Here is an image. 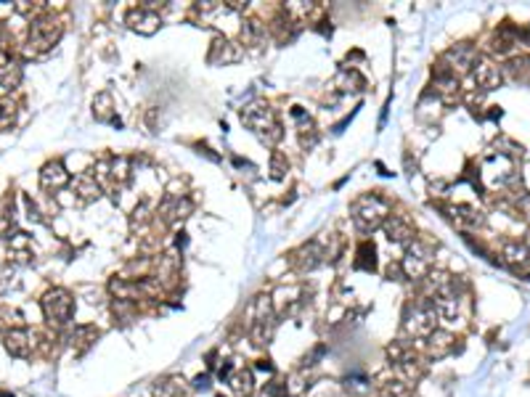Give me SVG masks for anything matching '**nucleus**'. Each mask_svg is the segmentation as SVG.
I'll list each match as a JSON object with an SVG mask.
<instances>
[{
  "instance_id": "nucleus-1",
  "label": "nucleus",
  "mask_w": 530,
  "mask_h": 397,
  "mask_svg": "<svg viewBox=\"0 0 530 397\" xmlns=\"http://www.w3.org/2000/svg\"><path fill=\"white\" fill-rule=\"evenodd\" d=\"M242 122L265 146H276L284 138V128H281V122L276 120V114H273V109H270L268 103L263 101L247 103L242 109Z\"/></svg>"
},
{
  "instance_id": "nucleus-2",
  "label": "nucleus",
  "mask_w": 530,
  "mask_h": 397,
  "mask_svg": "<svg viewBox=\"0 0 530 397\" xmlns=\"http://www.w3.org/2000/svg\"><path fill=\"white\" fill-rule=\"evenodd\" d=\"M437 321H440V315H437L432 299L422 297V299H417V302H411L406 307V313H403V331L409 334L411 339H427L429 334L437 329Z\"/></svg>"
},
{
  "instance_id": "nucleus-3",
  "label": "nucleus",
  "mask_w": 530,
  "mask_h": 397,
  "mask_svg": "<svg viewBox=\"0 0 530 397\" xmlns=\"http://www.w3.org/2000/svg\"><path fill=\"white\" fill-rule=\"evenodd\" d=\"M350 215H353L355 228L363 233H369V231H374V228H379L382 222L390 217V207H387V202H384L382 196L363 194L353 202Z\"/></svg>"
},
{
  "instance_id": "nucleus-4",
  "label": "nucleus",
  "mask_w": 530,
  "mask_h": 397,
  "mask_svg": "<svg viewBox=\"0 0 530 397\" xmlns=\"http://www.w3.org/2000/svg\"><path fill=\"white\" fill-rule=\"evenodd\" d=\"M40 307H43L46 321L53 329H64L75 318V297L69 294L66 289H51V292H46L43 299H40Z\"/></svg>"
},
{
  "instance_id": "nucleus-5",
  "label": "nucleus",
  "mask_w": 530,
  "mask_h": 397,
  "mask_svg": "<svg viewBox=\"0 0 530 397\" xmlns=\"http://www.w3.org/2000/svg\"><path fill=\"white\" fill-rule=\"evenodd\" d=\"M387 358H390V366H395V371H398V376L403 381L417 384V381L422 379V373H424V363H422L417 350H414L406 339L392 342L390 347H387Z\"/></svg>"
},
{
  "instance_id": "nucleus-6",
  "label": "nucleus",
  "mask_w": 530,
  "mask_h": 397,
  "mask_svg": "<svg viewBox=\"0 0 530 397\" xmlns=\"http://www.w3.org/2000/svg\"><path fill=\"white\" fill-rule=\"evenodd\" d=\"M432 254H435V247L424 239H414L406 249V257L400 259L403 265V273L406 278H414V281H422L432 270Z\"/></svg>"
},
{
  "instance_id": "nucleus-7",
  "label": "nucleus",
  "mask_w": 530,
  "mask_h": 397,
  "mask_svg": "<svg viewBox=\"0 0 530 397\" xmlns=\"http://www.w3.org/2000/svg\"><path fill=\"white\" fill-rule=\"evenodd\" d=\"M61 37V24L58 19L53 16H40L29 24V37H27V46H29V53H46L51 48L58 43Z\"/></svg>"
},
{
  "instance_id": "nucleus-8",
  "label": "nucleus",
  "mask_w": 530,
  "mask_h": 397,
  "mask_svg": "<svg viewBox=\"0 0 530 397\" xmlns=\"http://www.w3.org/2000/svg\"><path fill=\"white\" fill-rule=\"evenodd\" d=\"M477 61H480L477 48L469 46V43H456L454 48H448L446 53H443L440 66L459 77V74H464V72H472V66L477 64Z\"/></svg>"
},
{
  "instance_id": "nucleus-9",
  "label": "nucleus",
  "mask_w": 530,
  "mask_h": 397,
  "mask_svg": "<svg viewBox=\"0 0 530 397\" xmlns=\"http://www.w3.org/2000/svg\"><path fill=\"white\" fill-rule=\"evenodd\" d=\"M501 77H504L501 66H496L493 61H488V58H480V61L472 66V72H469V83H472V91L491 93L501 85Z\"/></svg>"
},
{
  "instance_id": "nucleus-10",
  "label": "nucleus",
  "mask_w": 530,
  "mask_h": 397,
  "mask_svg": "<svg viewBox=\"0 0 530 397\" xmlns=\"http://www.w3.org/2000/svg\"><path fill=\"white\" fill-rule=\"evenodd\" d=\"M125 21H128V27H131L133 32H141V35H154V32L162 27V16H159V11L149 9L146 3H141V6L128 11Z\"/></svg>"
},
{
  "instance_id": "nucleus-11",
  "label": "nucleus",
  "mask_w": 530,
  "mask_h": 397,
  "mask_svg": "<svg viewBox=\"0 0 530 397\" xmlns=\"http://www.w3.org/2000/svg\"><path fill=\"white\" fill-rule=\"evenodd\" d=\"M443 212L448 215V220L454 222L456 228L462 231H477L485 225V215L480 210H474L469 204H448L443 207Z\"/></svg>"
},
{
  "instance_id": "nucleus-12",
  "label": "nucleus",
  "mask_w": 530,
  "mask_h": 397,
  "mask_svg": "<svg viewBox=\"0 0 530 397\" xmlns=\"http://www.w3.org/2000/svg\"><path fill=\"white\" fill-rule=\"evenodd\" d=\"M191 210H194V204H191L188 196L170 194L165 196V202L159 204V217H162L165 225H178V222H183L191 215Z\"/></svg>"
},
{
  "instance_id": "nucleus-13",
  "label": "nucleus",
  "mask_w": 530,
  "mask_h": 397,
  "mask_svg": "<svg viewBox=\"0 0 530 397\" xmlns=\"http://www.w3.org/2000/svg\"><path fill=\"white\" fill-rule=\"evenodd\" d=\"M242 46H236L228 37H215L213 46H210V53H207V61L213 66H225V64H236L242 61Z\"/></svg>"
},
{
  "instance_id": "nucleus-14",
  "label": "nucleus",
  "mask_w": 530,
  "mask_h": 397,
  "mask_svg": "<svg viewBox=\"0 0 530 397\" xmlns=\"http://www.w3.org/2000/svg\"><path fill=\"white\" fill-rule=\"evenodd\" d=\"M456 342H459V339H456L451 331L435 329V331L424 339V352H427V358L440 361V358H446V355H451V352H456L459 347H462V344H456Z\"/></svg>"
},
{
  "instance_id": "nucleus-15",
  "label": "nucleus",
  "mask_w": 530,
  "mask_h": 397,
  "mask_svg": "<svg viewBox=\"0 0 530 397\" xmlns=\"http://www.w3.org/2000/svg\"><path fill=\"white\" fill-rule=\"evenodd\" d=\"M382 231H384V236L392 241V244H406L409 247L411 241L417 239V233H414V225L409 222V217H403V215H390L387 220L382 222Z\"/></svg>"
},
{
  "instance_id": "nucleus-16",
  "label": "nucleus",
  "mask_w": 530,
  "mask_h": 397,
  "mask_svg": "<svg viewBox=\"0 0 530 397\" xmlns=\"http://www.w3.org/2000/svg\"><path fill=\"white\" fill-rule=\"evenodd\" d=\"M326 259V249H321L318 241H310V244H302L300 249L292 252V265L300 270H313L318 268Z\"/></svg>"
},
{
  "instance_id": "nucleus-17",
  "label": "nucleus",
  "mask_w": 530,
  "mask_h": 397,
  "mask_svg": "<svg viewBox=\"0 0 530 397\" xmlns=\"http://www.w3.org/2000/svg\"><path fill=\"white\" fill-rule=\"evenodd\" d=\"M66 183H69V172H66V167L58 159L46 162V165L40 167V185L46 191H61Z\"/></svg>"
},
{
  "instance_id": "nucleus-18",
  "label": "nucleus",
  "mask_w": 530,
  "mask_h": 397,
  "mask_svg": "<svg viewBox=\"0 0 530 397\" xmlns=\"http://www.w3.org/2000/svg\"><path fill=\"white\" fill-rule=\"evenodd\" d=\"M501 257H504V262H506L509 268L517 270V273L530 270V249L525 244H520V241H506L501 247Z\"/></svg>"
},
{
  "instance_id": "nucleus-19",
  "label": "nucleus",
  "mask_w": 530,
  "mask_h": 397,
  "mask_svg": "<svg viewBox=\"0 0 530 397\" xmlns=\"http://www.w3.org/2000/svg\"><path fill=\"white\" fill-rule=\"evenodd\" d=\"M3 344H6V352L11 358H27L32 352V336H29L27 329H11L3 336Z\"/></svg>"
},
{
  "instance_id": "nucleus-20",
  "label": "nucleus",
  "mask_w": 530,
  "mask_h": 397,
  "mask_svg": "<svg viewBox=\"0 0 530 397\" xmlns=\"http://www.w3.org/2000/svg\"><path fill=\"white\" fill-rule=\"evenodd\" d=\"M432 91L443 98V101H454L456 93H459V77L454 72H448L443 66L435 69V77H432Z\"/></svg>"
},
{
  "instance_id": "nucleus-21",
  "label": "nucleus",
  "mask_w": 530,
  "mask_h": 397,
  "mask_svg": "<svg viewBox=\"0 0 530 397\" xmlns=\"http://www.w3.org/2000/svg\"><path fill=\"white\" fill-rule=\"evenodd\" d=\"M72 191H75V196L80 199V202H96L98 196H101V183L96 180L93 172H83V175H77L75 180H72Z\"/></svg>"
},
{
  "instance_id": "nucleus-22",
  "label": "nucleus",
  "mask_w": 530,
  "mask_h": 397,
  "mask_svg": "<svg viewBox=\"0 0 530 397\" xmlns=\"http://www.w3.org/2000/svg\"><path fill=\"white\" fill-rule=\"evenodd\" d=\"M9 257L14 259V262H19V265H27V262L35 259V247H32V239H29L27 233H16V236H11Z\"/></svg>"
},
{
  "instance_id": "nucleus-23",
  "label": "nucleus",
  "mask_w": 530,
  "mask_h": 397,
  "mask_svg": "<svg viewBox=\"0 0 530 397\" xmlns=\"http://www.w3.org/2000/svg\"><path fill=\"white\" fill-rule=\"evenodd\" d=\"M154 397H188V384L180 376H162L151 387Z\"/></svg>"
},
{
  "instance_id": "nucleus-24",
  "label": "nucleus",
  "mask_w": 530,
  "mask_h": 397,
  "mask_svg": "<svg viewBox=\"0 0 530 397\" xmlns=\"http://www.w3.org/2000/svg\"><path fill=\"white\" fill-rule=\"evenodd\" d=\"M98 336H101V331H98L96 326L83 324V326H75V331H72V336H69V342H72V350H77V355H85V352L98 342Z\"/></svg>"
},
{
  "instance_id": "nucleus-25",
  "label": "nucleus",
  "mask_w": 530,
  "mask_h": 397,
  "mask_svg": "<svg viewBox=\"0 0 530 397\" xmlns=\"http://www.w3.org/2000/svg\"><path fill=\"white\" fill-rule=\"evenodd\" d=\"M228 384H231L236 397H252V392H255V371L236 368L233 371V376L228 379Z\"/></svg>"
},
{
  "instance_id": "nucleus-26",
  "label": "nucleus",
  "mask_w": 530,
  "mask_h": 397,
  "mask_svg": "<svg viewBox=\"0 0 530 397\" xmlns=\"http://www.w3.org/2000/svg\"><path fill=\"white\" fill-rule=\"evenodd\" d=\"M21 80H24V72H21V66L16 64V61H6V64H0V88H3V91H14V88H19Z\"/></svg>"
},
{
  "instance_id": "nucleus-27",
  "label": "nucleus",
  "mask_w": 530,
  "mask_h": 397,
  "mask_svg": "<svg viewBox=\"0 0 530 397\" xmlns=\"http://www.w3.org/2000/svg\"><path fill=\"white\" fill-rule=\"evenodd\" d=\"M377 249H374L372 241H363L361 247H358V252H355V259H353V268L358 270H369L372 273L374 268H377Z\"/></svg>"
},
{
  "instance_id": "nucleus-28",
  "label": "nucleus",
  "mask_w": 530,
  "mask_h": 397,
  "mask_svg": "<svg viewBox=\"0 0 530 397\" xmlns=\"http://www.w3.org/2000/svg\"><path fill=\"white\" fill-rule=\"evenodd\" d=\"M93 117L98 122H114V98L109 93H98L93 98Z\"/></svg>"
},
{
  "instance_id": "nucleus-29",
  "label": "nucleus",
  "mask_w": 530,
  "mask_h": 397,
  "mask_svg": "<svg viewBox=\"0 0 530 397\" xmlns=\"http://www.w3.org/2000/svg\"><path fill=\"white\" fill-rule=\"evenodd\" d=\"M14 122H16V103H14V98L3 96L0 98V133L14 128Z\"/></svg>"
},
{
  "instance_id": "nucleus-30",
  "label": "nucleus",
  "mask_w": 530,
  "mask_h": 397,
  "mask_svg": "<svg viewBox=\"0 0 530 397\" xmlns=\"http://www.w3.org/2000/svg\"><path fill=\"white\" fill-rule=\"evenodd\" d=\"M345 389H347L350 395H369V392H372V381L366 379V376H361V373H355V376H347V379H345Z\"/></svg>"
},
{
  "instance_id": "nucleus-31",
  "label": "nucleus",
  "mask_w": 530,
  "mask_h": 397,
  "mask_svg": "<svg viewBox=\"0 0 530 397\" xmlns=\"http://www.w3.org/2000/svg\"><path fill=\"white\" fill-rule=\"evenodd\" d=\"M265 35V27H263L258 19H250V21H244V27H242V37H244V43H260V37Z\"/></svg>"
},
{
  "instance_id": "nucleus-32",
  "label": "nucleus",
  "mask_w": 530,
  "mask_h": 397,
  "mask_svg": "<svg viewBox=\"0 0 530 397\" xmlns=\"http://www.w3.org/2000/svg\"><path fill=\"white\" fill-rule=\"evenodd\" d=\"M316 143H318V130H316V125H313L310 120L302 122V125H300V146H302V148H313Z\"/></svg>"
},
{
  "instance_id": "nucleus-33",
  "label": "nucleus",
  "mask_w": 530,
  "mask_h": 397,
  "mask_svg": "<svg viewBox=\"0 0 530 397\" xmlns=\"http://www.w3.org/2000/svg\"><path fill=\"white\" fill-rule=\"evenodd\" d=\"M289 172V159L287 154H281V151H273L270 154V175L276 177V180H281V177Z\"/></svg>"
},
{
  "instance_id": "nucleus-34",
  "label": "nucleus",
  "mask_w": 530,
  "mask_h": 397,
  "mask_svg": "<svg viewBox=\"0 0 530 397\" xmlns=\"http://www.w3.org/2000/svg\"><path fill=\"white\" fill-rule=\"evenodd\" d=\"M24 207H27V217L29 220H35V222H43V215H40V210H38V204L32 202L29 196H24Z\"/></svg>"
},
{
  "instance_id": "nucleus-35",
  "label": "nucleus",
  "mask_w": 530,
  "mask_h": 397,
  "mask_svg": "<svg viewBox=\"0 0 530 397\" xmlns=\"http://www.w3.org/2000/svg\"><path fill=\"white\" fill-rule=\"evenodd\" d=\"M387 278H390V281H403V278H406L403 265H400V262H390V265H387Z\"/></svg>"
},
{
  "instance_id": "nucleus-36",
  "label": "nucleus",
  "mask_w": 530,
  "mask_h": 397,
  "mask_svg": "<svg viewBox=\"0 0 530 397\" xmlns=\"http://www.w3.org/2000/svg\"><path fill=\"white\" fill-rule=\"evenodd\" d=\"M517 210H520L525 217H530V194H520V199H517Z\"/></svg>"
},
{
  "instance_id": "nucleus-37",
  "label": "nucleus",
  "mask_w": 530,
  "mask_h": 397,
  "mask_svg": "<svg viewBox=\"0 0 530 397\" xmlns=\"http://www.w3.org/2000/svg\"><path fill=\"white\" fill-rule=\"evenodd\" d=\"M207 387H210V376H196L194 389H207Z\"/></svg>"
},
{
  "instance_id": "nucleus-38",
  "label": "nucleus",
  "mask_w": 530,
  "mask_h": 397,
  "mask_svg": "<svg viewBox=\"0 0 530 397\" xmlns=\"http://www.w3.org/2000/svg\"><path fill=\"white\" fill-rule=\"evenodd\" d=\"M522 244H525V247H528V249H530V228H528V231H525V241H522Z\"/></svg>"
},
{
  "instance_id": "nucleus-39",
  "label": "nucleus",
  "mask_w": 530,
  "mask_h": 397,
  "mask_svg": "<svg viewBox=\"0 0 530 397\" xmlns=\"http://www.w3.org/2000/svg\"><path fill=\"white\" fill-rule=\"evenodd\" d=\"M0 397H14L11 392H0Z\"/></svg>"
}]
</instances>
